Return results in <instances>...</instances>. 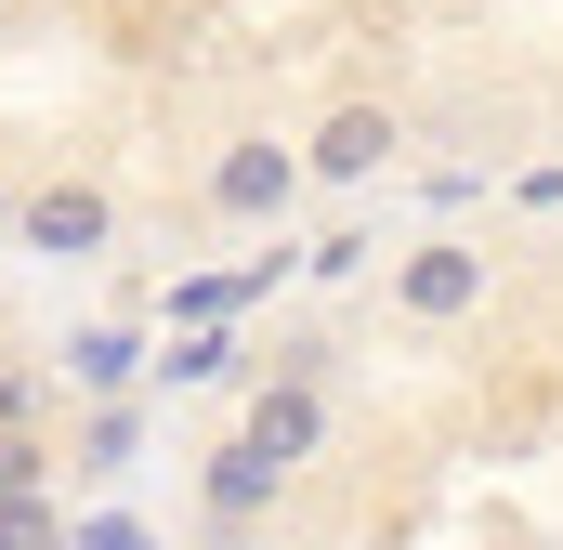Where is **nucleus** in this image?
<instances>
[{"mask_svg": "<svg viewBox=\"0 0 563 550\" xmlns=\"http://www.w3.org/2000/svg\"><path fill=\"white\" fill-rule=\"evenodd\" d=\"M394 144H407V132H394V106H328V132H314L301 170H314V184H367Z\"/></svg>", "mask_w": 563, "mask_h": 550, "instance_id": "nucleus-6", "label": "nucleus"}, {"mask_svg": "<svg viewBox=\"0 0 563 550\" xmlns=\"http://www.w3.org/2000/svg\"><path fill=\"white\" fill-rule=\"evenodd\" d=\"M288 197H301V157H288L276 132H236L210 157V210H223V223H276Z\"/></svg>", "mask_w": 563, "mask_h": 550, "instance_id": "nucleus-3", "label": "nucleus"}, {"mask_svg": "<svg viewBox=\"0 0 563 550\" xmlns=\"http://www.w3.org/2000/svg\"><path fill=\"white\" fill-rule=\"evenodd\" d=\"M106 237H119V197L79 184V170H53V184L13 197V250H40V263H92Z\"/></svg>", "mask_w": 563, "mask_h": 550, "instance_id": "nucleus-1", "label": "nucleus"}, {"mask_svg": "<svg viewBox=\"0 0 563 550\" xmlns=\"http://www.w3.org/2000/svg\"><path fill=\"white\" fill-rule=\"evenodd\" d=\"M394 301H407L420 328H459V315H485V250H472V237H420V250L394 263Z\"/></svg>", "mask_w": 563, "mask_h": 550, "instance_id": "nucleus-2", "label": "nucleus"}, {"mask_svg": "<svg viewBox=\"0 0 563 550\" xmlns=\"http://www.w3.org/2000/svg\"><path fill=\"white\" fill-rule=\"evenodd\" d=\"M276 485H288V459H263L250 432H223V446H210V472H197L210 525H263V512H276Z\"/></svg>", "mask_w": 563, "mask_h": 550, "instance_id": "nucleus-5", "label": "nucleus"}, {"mask_svg": "<svg viewBox=\"0 0 563 550\" xmlns=\"http://www.w3.org/2000/svg\"><path fill=\"white\" fill-rule=\"evenodd\" d=\"M236 432H250L263 459H288V472H301V459L328 446V394H314V354H288V381H263V394H250V419H236Z\"/></svg>", "mask_w": 563, "mask_h": 550, "instance_id": "nucleus-4", "label": "nucleus"}, {"mask_svg": "<svg viewBox=\"0 0 563 550\" xmlns=\"http://www.w3.org/2000/svg\"><path fill=\"white\" fill-rule=\"evenodd\" d=\"M40 485H53V446L26 419H0V498H40Z\"/></svg>", "mask_w": 563, "mask_h": 550, "instance_id": "nucleus-7", "label": "nucleus"}]
</instances>
